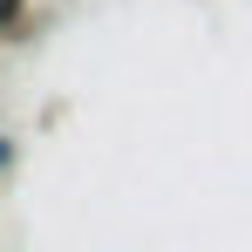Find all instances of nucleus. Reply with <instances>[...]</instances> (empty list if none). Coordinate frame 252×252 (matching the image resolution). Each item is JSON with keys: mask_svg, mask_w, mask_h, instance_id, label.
<instances>
[{"mask_svg": "<svg viewBox=\"0 0 252 252\" xmlns=\"http://www.w3.org/2000/svg\"><path fill=\"white\" fill-rule=\"evenodd\" d=\"M0 41H28V0H0Z\"/></svg>", "mask_w": 252, "mask_h": 252, "instance_id": "1", "label": "nucleus"}, {"mask_svg": "<svg viewBox=\"0 0 252 252\" xmlns=\"http://www.w3.org/2000/svg\"><path fill=\"white\" fill-rule=\"evenodd\" d=\"M14 170V136H0V177Z\"/></svg>", "mask_w": 252, "mask_h": 252, "instance_id": "2", "label": "nucleus"}]
</instances>
